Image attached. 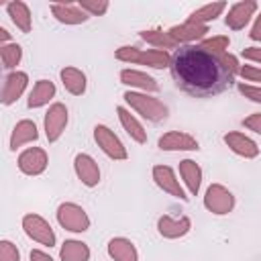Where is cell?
<instances>
[{
  "mask_svg": "<svg viewBox=\"0 0 261 261\" xmlns=\"http://www.w3.org/2000/svg\"><path fill=\"white\" fill-rule=\"evenodd\" d=\"M124 102L137 112L141 114L143 118H147L149 122H161L167 118L169 114V108L155 96L151 94H145V92H133V90H126L122 94Z\"/></svg>",
  "mask_w": 261,
  "mask_h": 261,
  "instance_id": "3",
  "label": "cell"
},
{
  "mask_svg": "<svg viewBox=\"0 0 261 261\" xmlns=\"http://www.w3.org/2000/svg\"><path fill=\"white\" fill-rule=\"evenodd\" d=\"M37 139H39L37 124L29 118H22L14 124L12 133H10V151H16L18 147H22L27 143H35Z\"/></svg>",
  "mask_w": 261,
  "mask_h": 261,
  "instance_id": "20",
  "label": "cell"
},
{
  "mask_svg": "<svg viewBox=\"0 0 261 261\" xmlns=\"http://www.w3.org/2000/svg\"><path fill=\"white\" fill-rule=\"evenodd\" d=\"M59 77H61V82H63V88H65L71 96H82V94H86L88 82H86V73H84L82 69L67 65V67H63V69L59 71Z\"/></svg>",
  "mask_w": 261,
  "mask_h": 261,
  "instance_id": "23",
  "label": "cell"
},
{
  "mask_svg": "<svg viewBox=\"0 0 261 261\" xmlns=\"http://www.w3.org/2000/svg\"><path fill=\"white\" fill-rule=\"evenodd\" d=\"M82 10H86L90 16H102L106 10H108V2L106 0H80L77 2Z\"/></svg>",
  "mask_w": 261,
  "mask_h": 261,
  "instance_id": "32",
  "label": "cell"
},
{
  "mask_svg": "<svg viewBox=\"0 0 261 261\" xmlns=\"http://www.w3.org/2000/svg\"><path fill=\"white\" fill-rule=\"evenodd\" d=\"M239 75L247 82H261V67H255V65H241L239 69Z\"/></svg>",
  "mask_w": 261,
  "mask_h": 261,
  "instance_id": "35",
  "label": "cell"
},
{
  "mask_svg": "<svg viewBox=\"0 0 261 261\" xmlns=\"http://www.w3.org/2000/svg\"><path fill=\"white\" fill-rule=\"evenodd\" d=\"M29 86V75L24 71H10L6 77H4V84H2V104L4 106H10L14 104L27 90Z\"/></svg>",
  "mask_w": 261,
  "mask_h": 261,
  "instance_id": "13",
  "label": "cell"
},
{
  "mask_svg": "<svg viewBox=\"0 0 261 261\" xmlns=\"http://www.w3.org/2000/svg\"><path fill=\"white\" fill-rule=\"evenodd\" d=\"M116 112H118V120H120L122 128L126 130V135H128L135 143L145 145V143H147V130H145V128H143V124L135 118V114H130V110H128V108H124V106H118V108H116Z\"/></svg>",
  "mask_w": 261,
  "mask_h": 261,
  "instance_id": "22",
  "label": "cell"
},
{
  "mask_svg": "<svg viewBox=\"0 0 261 261\" xmlns=\"http://www.w3.org/2000/svg\"><path fill=\"white\" fill-rule=\"evenodd\" d=\"M29 257H31V261H53L51 255L45 253V251H41V249H33V251L29 253Z\"/></svg>",
  "mask_w": 261,
  "mask_h": 261,
  "instance_id": "39",
  "label": "cell"
},
{
  "mask_svg": "<svg viewBox=\"0 0 261 261\" xmlns=\"http://www.w3.org/2000/svg\"><path fill=\"white\" fill-rule=\"evenodd\" d=\"M57 222L69 232H86L90 228L88 212L75 202H63L57 206Z\"/></svg>",
  "mask_w": 261,
  "mask_h": 261,
  "instance_id": "4",
  "label": "cell"
},
{
  "mask_svg": "<svg viewBox=\"0 0 261 261\" xmlns=\"http://www.w3.org/2000/svg\"><path fill=\"white\" fill-rule=\"evenodd\" d=\"M192 228V220L188 216H179V218H173V216H159L157 220V230L163 239H179V237H186Z\"/></svg>",
  "mask_w": 261,
  "mask_h": 261,
  "instance_id": "16",
  "label": "cell"
},
{
  "mask_svg": "<svg viewBox=\"0 0 261 261\" xmlns=\"http://www.w3.org/2000/svg\"><path fill=\"white\" fill-rule=\"evenodd\" d=\"M204 208L216 216H224L234 208V196L222 184H210L204 194Z\"/></svg>",
  "mask_w": 261,
  "mask_h": 261,
  "instance_id": "5",
  "label": "cell"
},
{
  "mask_svg": "<svg viewBox=\"0 0 261 261\" xmlns=\"http://www.w3.org/2000/svg\"><path fill=\"white\" fill-rule=\"evenodd\" d=\"M0 39H2V45H6V43H10V33L4 29V27H0Z\"/></svg>",
  "mask_w": 261,
  "mask_h": 261,
  "instance_id": "40",
  "label": "cell"
},
{
  "mask_svg": "<svg viewBox=\"0 0 261 261\" xmlns=\"http://www.w3.org/2000/svg\"><path fill=\"white\" fill-rule=\"evenodd\" d=\"M157 147L161 151H198L200 149V143L190 133L169 130V133H165V135L159 137Z\"/></svg>",
  "mask_w": 261,
  "mask_h": 261,
  "instance_id": "12",
  "label": "cell"
},
{
  "mask_svg": "<svg viewBox=\"0 0 261 261\" xmlns=\"http://www.w3.org/2000/svg\"><path fill=\"white\" fill-rule=\"evenodd\" d=\"M255 12H257V2L255 0H243V2H237L228 8L224 22L230 31H241L249 24V20Z\"/></svg>",
  "mask_w": 261,
  "mask_h": 261,
  "instance_id": "15",
  "label": "cell"
},
{
  "mask_svg": "<svg viewBox=\"0 0 261 261\" xmlns=\"http://www.w3.org/2000/svg\"><path fill=\"white\" fill-rule=\"evenodd\" d=\"M116 59L124 63H137V65H147L153 69H163L171 65V55L161 49H139L130 45H122L116 49Z\"/></svg>",
  "mask_w": 261,
  "mask_h": 261,
  "instance_id": "2",
  "label": "cell"
},
{
  "mask_svg": "<svg viewBox=\"0 0 261 261\" xmlns=\"http://www.w3.org/2000/svg\"><path fill=\"white\" fill-rule=\"evenodd\" d=\"M228 45H230V39H228L226 35H218V37L200 41V47H204V49H208V51H212V53H226Z\"/></svg>",
  "mask_w": 261,
  "mask_h": 261,
  "instance_id": "31",
  "label": "cell"
},
{
  "mask_svg": "<svg viewBox=\"0 0 261 261\" xmlns=\"http://www.w3.org/2000/svg\"><path fill=\"white\" fill-rule=\"evenodd\" d=\"M249 37H251L253 41L261 43V12L257 14V18H255V22H253V27H251V33H249Z\"/></svg>",
  "mask_w": 261,
  "mask_h": 261,
  "instance_id": "38",
  "label": "cell"
},
{
  "mask_svg": "<svg viewBox=\"0 0 261 261\" xmlns=\"http://www.w3.org/2000/svg\"><path fill=\"white\" fill-rule=\"evenodd\" d=\"M59 259L61 261H90V247L82 241L69 239L61 245Z\"/></svg>",
  "mask_w": 261,
  "mask_h": 261,
  "instance_id": "28",
  "label": "cell"
},
{
  "mask_svg": "<svg viewBox=\"0 0 261 261\" xmlns=\"http://www.w3.org/2000/svg\"><path fill=\"white\" fill-rule=\"evenodd\" d=\"M239 92H241L247 100H251V102H255V104H261V86L239 84Z\"/></svg>",
  "mask_w": 261,
  "mask_h": 261,
  "instance_id": "34",
  "label": "cell"
},
{
  "mask_svg": "<svg viewBox=\"0 0 261 261\" xmlns=\"http://www.w3.org/2000/svg\"><path fill=\"white\" fill-rule=\"evenodd\" d=\"M22 230H24V234L29 237V239H33V241H37L39 245H43V247H53L55 245V232H53V228H51V224L43 218V216H39V214H24L22 216Z\"/></svg>",
  "mask_w": 261,
  "mask_h": 261,
  "instance_id": "7",
  "label": "cell"
},
{
  "mask_svg": "<svg viewBox=\"0 0 261 261\" xmlns=\"http://www.w3.org/2000/svg\"><path fill=\"white\" fill-rule=\"evenodd\" d=\"M73 169L77 179L86 186V188H96L100 184V167L96 163V159L88 153H77L73 159Z\"/></svg>",
  "mask_w": 261,
  "mask_h": 261,
  "instance_id": "11",
  "label": "cell"
},
{
  "mask_svg": "<svg viewBox=\"0 0 261 261\" xmlns=\"http://www.w3.org/2000/svg\"><path fill=\"white\" fill-rule=\"evenodd\" d=\"M108 255L114 261H139V251L133 241L124 237H114L108 241Z\"/></svg>",
  "mask_w": 261,
  "mask_h": 261,
  "instance_id": "24",
  "label": "cell"
},
{
  "mask_svg": "<svg viewBox=\"0 0 261 261\" xmlns=\"http://www.w3.org/2000/svg\"><path fill=\"white\" fill-rule=\"evenodd\" d=\"M55 84L51 80H37L33 90L29 92V100H27V106L29 108H41L45 104H49L53 98H55Z\"/></svg>",
  "mask_w": 261,
  "mask_h": 261,
  "instance_id": "21",
  "label": "cell"
},
{
  "mask_svg": "<svg viewBox=\"0 0 261 261\" xmlns=\"http://www.w3.org/2000/svg\"><path fill=\"white\" fill-rule=\"evenodd\" d=\"M171 77L196 98H210L232 86L241 65L230 53H212L200 45H181L171 55Z\"/></svg>",
  "mask_w": 261,
  "mask_h": 261,
  "instance_id": "1",
  "label": "cell"
},
{
  "mask_svg": "<svg viewBox=\"0 0 261 261\" xmlns=\"http://www.w3.org/2000/svg\"><path fill=\"white\" fill-rule=\"evenodd\" d=\"M0 261H20V251L10 241H0Z\"/></svg>",
  "mask_w": 261,
  "mask_h": 261,
  "instance_id": "33",
  "label": "cell"
},
{
  "mask_svg": "<svg viewBox=\"0 0 261 261\" xmlns=\"http://www.w3.org/2000/svg\"><path fill=\"white\" fill-rule=\"evenodd\" d=\"M143 41H147L149 45L161 49V51H167V49H179L177 41L169 35V31H161V29H149V31H141L139 33Z\"/></svg>",
  "mask_w": 261,
  "mask_h": 261,
  "instance_id": "27",
  "label": "cell"
},
{
  "mask_svg": "<svg viewBox=\"0 0 261 261\" xmlns=\"http://www.w3.org/2000/svg\"><path fill=\"white\" fill-rule=\"evenodd\" d=\"M222 141H224V145H226L234 155H239V157L255 159V157L259 155V147H257V143H255L251 137H247L245 133L230 130V133H226V135L222 137Z\"/></svg>",
  "mask_w": 261,
  "mask_h": 261,
  "instance_id": "14",
  "label": "cell"
},
{
  "mask_svg": "<svg viewBox=\"0 0 261 261\" xmlns=\"http://www.w3.org/2000/svg\"><path fill=\"white\" fill-rule=\"evenodd\" d=\"M241 55H243L245 59H249V61L261 63V47H245V49L241 51Z\"/></svg>",
  "mask_w": 261,
  "mask_h": 261,
  "instance_id": "37",
  "label": "cell"
},
{
  "mask_svg": "<svg viewBox=\"0 0 261 261\" xmlns=\"http://www.w3.org/2000/svg\"><path fill=\"white\" fill-rule=\"evenodd\" d=\"M94 141H96V145L100 147V151H102L106 157L114 159V161H124V159L128 157L126 147L122 145V141H120V139L114 135V130H110L106 124H96V126H94Z\"/></svg>",
  "mask_w": 261,
  "mask_h": 261,
  "instance_id": "6",
  "label": "cell"
},
{
  "mask_svg": "<svg viewBox=\"0 0 261 261\" xmlns=\"http://www.w3.org/2000/svg\"><path fill=\"white\" fill-rule=\"evenodd\" d=\"M206 33H208V27L206 24H196V22H190V20H186V22L175 24V27L169 29V35L177 41L179 47H181V43L184 45H192L196 41H204Z\"/></svg>",
  "mask_w": 261,
  "mask_h": 261,
  "instance_id": "18",
  "label": "cell"
},
{
  "mask_svg": "<svg viewBox=\"0 0 261 261\" xmlns=\"http://www.w3.org/2000/svg\"><path fill=\"white\" fill-rule=\"evenodd\" d=\"M16 165L24 175H41L49 165L47 151L41 147H29L18 155Z\"/></svg>",
  "mask_w": 261,
  "mask_h": 261,
  "instance_id": "9",
  "label": "cell"
},
{
  "mask_svg": "<svg viewBox=\"0 0 261 261\" xmlns=\"http://www.w3.org/2000/svg\"><path fill=\"white\" fill-rule=\"evenodd\" d=\"M179 175H181L188 192L192 196H198L200 186H202V169H200V165L196 161H192V159H184V161H179Z\"/></svg>",
  "mask_w": 261,
  "mask_h": 261,
  "instance_id": "25",
  "label": "cell"
},
{
  "mask_svg": "<svg viewBox=\"0 0 261 261\" xmlns=\"http://www.w3.org/2000/svg\"><path fill=\"white\" fill-rule=\"evenodd\" d=\"M67 120H69V112H67V106L61 104V102H55L49 106V110L45 112V137L49 143H55L59 141V137L63 135L65 126H67Z\"/></svg>",
  "mask_w": 261,
  "mask_h": 261,
  "instance_id": "8",
  "label": "cell"
},
{
  "mask_svg": "<svg viewBox=\"0 0 261 261\" xmlns=\"http://www.w3.org/2000/svg\"><path fill=\"white\" fill-rule=\"evenodd\" d=\"M51 12L63 24H82L90 18V14L73 2H51Z\"/></svg>",
  "mask_w": 261,
  "mask_h": 261,
  "instance_id": "17",
  "label": "cell"
},
{
  "mask_svg": "<svg viewBox=\"0 0 261 261\" xmlns=\"http://www.w3.org/2000/svg\"><path fill=\"white\" fill-rule=\"evenodd\" d=\"M0 59H2V67L14 69L20 63V59H22V47L18 43L0 45Z\"/></svg>",
  "mask_w": 261,
  "mask_h": 261,
  "instance_id": "30",
  "label": "cell"
},
{
  "mask_svg": "<svg viewBox=\"0 0 261 261\" xmlns=\"http://www.w3.org/2000/svg\"><path fill=\"white\" fill-rule=\"evenodd\" d=\"M226 8V2H210V4H204L200 8H196L192 14H190V22H196V24H206L214 18H218Z\"/></svg>",
  "mask_w": 261,
  "mask_h": 261,
  "instance_id": "29",
  "label": "cell"
},
{
  "mask_svg": "<svg viewBox=\"0 0 261 261\" xmlns=\"http://www.w3.org/2000/svg\"><path fill=\"white\" fill-rule=\"evenodd\" d=\"M6 12L10 16V20L14 22V27L20 31V33H31V27H33V16H31V10L24 2L20 0H14V2H8L6 4Z\"/></svg>",
  "mask_w": 261,
  "mask_h": 261,
  "instance_id": "26",
  "label": "cell"
},
{
  "mask_svg": "<svg viewBox=\"0 0 261 261\" xmlns=\"http://www.w3.org/2000/svg\"><path fill=\"white\" fill-rule=\"evenodd\" d=\"M151 175H153V181H155L165 194H169V196H173V198H177V200H184V202L188 200V196H186V192H184V188H181V184H179L175 171H173L169 165H155L153 171H151Z\"/></svg>",
  "mask_w": 261,
  "mask_h": 261,
  "instance_id": "10",
  "label": "cell"
},
{
  "mask_svg": "<svg viewBox=\"0 0 261 261\" xmlns=\"http://www.w3.org/2000/svg\"><path fill=\"white\" fill-rule=\"evenodd\" d=\"M243 126L247 130H253L255 135H261V112H253L247 118H243Z\"/></svg>",
  "mask_w": 261,
  "mask_h": 261,
  "instance_id": "36",
  "label": "cell"
},
{
  "mask_svg": "<svg viewBox=\"0 0 261 261\" xmlns=\"http://www.w3.org/2000/svg\"><path fill=\"white\" fill-rule=\"evenodd\" d=\"M120 84L130 86V88H137V90H143L145 94L159 92L157 80L151 77L149 73L141 71V69H122V71H120Z\"/></svg>",
  "mask_w": 261,
  "mask_h": 261,
  "instance_id": "19",
  "label": "cell"
}]
</instances>
